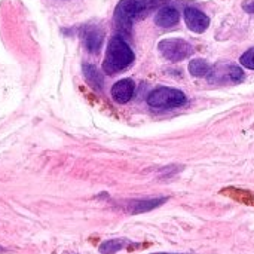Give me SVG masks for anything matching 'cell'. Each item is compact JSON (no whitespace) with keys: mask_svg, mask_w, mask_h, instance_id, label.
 <instances>
[{"mask_svg":"<svg viewBox=\"0 0 254 254\" xmlns=\"http://www.w3.org/2000/svg\"><path fill=\"white\" fill-rule=\"evenodd\" d=\"M167 1L170 0H121L113 13L116 30L124 36H129L135 21L144 18L153 9L165 4Z\"/></svg>","mask_w":254,"mask_h":254,"instance_id":"obj_1","label":"cell"},{"mask_svg":"<svg viewBox=\"0 0 254 254\" xmlns=\"http://www.w3.org/2000/svg\"><path fill=\"white\" fill-rule=\"evenodd\" d=\"M135 60V54L132 48L127 43V40L122 36H113L106 49L104 61H103V70L107 74H116L125 68H128Z\"/></svg>","mask_w":254,"mask_h":254,"instance_id":"obj_2","label":"cell"},{"mask_svg":"<svg viewBox=\"0 0 254 254\" xmlns=\"http://www.w3.org/2000/svg\"><path fill=\"white\" fill-rule=\"evenodd\" d=\"M185 103H186V95L182 91L167 86L156 88L147 97V104L156 109H174L183 106Z\"/></svg>","mask_w":254,"mask_h":254,"instance_id":"obj_3","label":"cell"},{"mask_svg":"<svg viewBox=\"0 0 254 254\" xmlns=\"http://www.w3.org/2000/svg\"><path fill=\"white\" fill-rule=\"evenodd\" d=\"M158 49L168 61H173V63L182 61L193 54V46L189 42L179 39V37H170V39L161 40L158 45Z\"/></svg>","mask_w":254,"mask_h":254,"instance_id":"obj_4","label":"cell"},{"mask_svg":"<svg viewBox=\"0 0 254 254\" xmlns=\"http://www.w3.org/2000/svg\"><path fill=\"white\" fill-rule=\"evenodd\" d=\"M80 37L88 52L98 54L104 42V31L100 25L88 24L80 28Z\"/></svg>","mask_w":254,"mask_h":254,"instance_id":"obj_5","label":"cell"},{"mask_svg":"<svg viewBox=\"0 0 254 254\" xmlns=\"http://www.w3.org/2000/svg\"><path fill=\"white\" fill-rule=\"evenodd\" d=\"M183 16H185V22L188 28L195 33H204L210 27V18L196 7H190V6L186 7L183 12Z\"/></svg>","mask_w":254,"mask_h":254,"instance_id":"obj_6","label":"cell"},{"mask_svg":"<svg viewBox=\"0 0 254 254\" xmlns=\"http://www.w3.org/2000/svg\"><path fill=\"white\" fill-rule=\"evenodd\" d=\"M168 201V198H150V199H135V201H128L124 205V210L129 214H141V213H147L152 211L158 207H161L162 204H165Z\"/></svg>","mask_w":254,"mask_h":254,"instance_id":"obj_7","label":"cell"},{"mask_svg":"<svg viewBox=\"0 0 254 254\" xmlns=\"http://www.w3.org/2000/svg\"><path fill=\"white\" fill-rule=\"evenodd\" d=\"M210 74L216 76L217 80H214V82H217V83L219 82L223 83V79H226V82H231V83H240L244 80V73L238 65H228V64L220 65V67L217 65V67L211 68Z\"/></svg>","mask_w":254,"mask_h":254,"instance_id":"obj_8","label":"cell"},{"mask_svg":"<svg viewBox=\"0 0 254 254\" xmlns=\"http://www.w3.org/2000/svg\"><path fill=\"white\" fill-rule=\"evenodd\" d=\"M134 92H135V83L132 79H121L110 89L112 98L121 104L128 103L134 97Z\"/></svg>","mask_w":254,"mask_h":254,"instance_id":"obj_9","label":"cell"},{"mask_svg":"<svg viewBox=\"0 0 254 254\" xmlns=\"http://www.w3.org/2000/svg\"><path fill=\"white\" fill-rule=\"evenodd\" d=\"M180 21V13L176 7L173 6H162L156 16H155V22L156 25L162 27V28H170L177 25V22Z\"/></svg>","mask_w":254,"mask_h":254,"instance_id":"obj_10","label":"cell"},{"mask_svg":"<svg viewBox=\"0 0 254 254\" xmlns=\"http://www.w3.org/2000/svg\"><path fill=\"white\" fill-rule=\"evenodd\" d=\"M82 70H83V76H85V80L97 91H101L103 89V76L100 74L98 68L94 65V64H89V63H83L82 65Z\"/></svg>","mask_w":254,"mask_h":254,"instance_id":"obj_11","label":"cell"},{"mask_svg":"<svg viewBox=\"0 0 254 254\" xmlns=\"http://www.w3.org/2000/svg\"><path fill=\"white\" fill-rule=\"evenodd\" d=\"M132 243L127 238H115V240H107L100 246V253L101 254H115L118 253L119 250L131 246Z\"/></svg>","mask_w":254,"mask_h":254,"instance_id":"obj_12","label":"cell"},{"mask_svg":"<svg viewBox=\"0 0 254 254\" xmlns=\"http://www.w3.org/2000/svg\"><path fill=\"white\" fill-rule=\"evenodd\" d=\"M189 73L192 76H196V77H205V76H210L211 73V67L210 64L202 60V58H195L189 63Z\"/></svg>","mask_w":254,"mask_h":254,"instance_id":"obj_13","label":"cell"},{"mask_svg":"<svg viewBox=\"0 0 254 254\" xmlns=\"http://www.w3.org/2000/svg\"><path fill=\"white\" fill-rule=\"evenodd\" d=\"M240 63L246 67V68H250V70H254V48L246 51L241 58H240Z\"/></svg>","mask_w":254,"mask_h":254,"instance_id":"obj_14","label":"cell"},{"mask_svg":"<svg viewBox=\"0 0 254 254\" xmlns=\"http://www.w3.org/2000/svg\"><path fill=\"white\" fill-rule=\"evenodd\" d=\"M243 9L249 13H254V0H246L243 3Z\"/></svg>","mask_w":254,"mask_h":254,"instance_id":"obj_15","label":"cell"},{"mask_svg":"<svg viewBox=\"0 0 254 254\" xmlns=\"http://www.w3.org/2000/svg\"><path fill=\"white\" fill-rule=\"evenodd\" d=\"M152 254H183V253H152Z\"/></svg>","mask_w":254,"mask_h":254,"instance_id":"obj_16","label":"cell"},{"mask_svg":"<svg viewBox=\"0 0 254 254\" xmlns=\"http://www.w3.org/2000/svg\"><path fill=\"white\" fill-rule=\"evenodd\" d=\"M3 252H6V250H4L3 247H0V253H3Z\"/></svg>","mask_w":254,"mask_h":254,"instance_id":"obj_17","label":"cell"}]
</instances>
